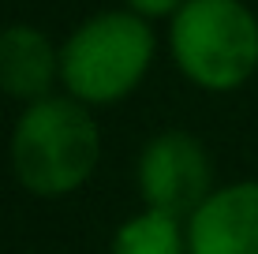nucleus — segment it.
Listing matches in <instances>:
<instances>
[{
  "mask_svg": "<svg viewBox=\"0 0 258 254\" xmlns=\"http://www.w3.org/2000/svg\"><path fill=\"white\" fill-rule=\"evenodd\" d=\"M101 157V131L75 98L34 101L12 131V168L34 195H68L83 187Z\"/></svg>",
  "mask_w": 258,
  "mask_h": 254,
  "instance_id": "f257e3e1",
  "label": "nucleus"
},
{
  "mask_svg": "<svg viewBox=\"0 0 258 254\" xmlns=\"http://www.w3.org/2000/svg\"><path fill=\"white\" fill-rule=\"evenodd\" d=\"M154 60V30L135 12H101L60 49V78L75 101L109 105L127 98Z\"/></svg>",
  "mask_w": 258,
  "mask_h": 254,
  "instance_id": "f03ea898",
  "label": "nucleus"
},
{
  "mask_svg": "<svg viewBox=\"0 0 258 254\" xmlns=\"http://www.w3.org/2000/svg\"><path fill=\"white\" fill-rule=\"evenodd\" d=\"M172 56L202 90H236L258 67V19L239 0H187L172 15Z\"/></svg>",
  "mask_w": 258,
  "mask_h": 254,
  "instance_id": "7ed1b4c3",
  "label": "nucleus"
},
{
  "mask_svg": "<svg viewBox=\"0 0 258 254\" xmlns=\"http://www.w3.org/2000/svg\"><path fill=\"white\" fill-rule=\"evenodd\" d=\"M210 180L213 168L202 142L183 131H165V135L150 138L139 157V191L146 206L157 213L168 217L195 213L213 195Z\"/></svg>",
  "mask_w": 258,
  "mask_h": 254,
  "instance_id": "20e7f679",
  "label": "nucleus"
},
{
  "mask_svg": "<svg viewBox=\"0 0 258 254\" xmlns=\"http://www.w3.org/2000/svg\"><path fill=\"white\" fill-rule=\"evenodd\" d=\"M191 254H258V183H232L191 213Z\"/></svg>",
  "mask_w": 258,
  "mask_h": 254,
  "instance_id": "39448f33",
  "label": "nucleus"
},
{
  "mask_svg": "<svg viewBox=\"0 0 258 254\" xmlns=\"http://www.w3.org/2000/svg\"><path fill=\"white\" fill-rule=\"evenodd\" d=\"M60 75V52L34 26L0 30V90L23 101H45L52 78Z\"/></svg>",
  "mask_w": 258,
  "mask_h": 254,
  "instance_id": "423d86ee",
  "label": "nucleus"
},
{
  "mask_svg": "<svg viewBox=\"0 0 258 254\" xmlns=\"http://www.w3.org/2000/svg\"><path fill=\"white\" fill-rule=\"evenodd\" d=\"M183 247H187V235L180 232V217L157 213V209L123 221L112 239V254H183Z\"/></svg>",
  "mask_w": 258,
  "mask_h": 254,
  "instance_id": "0eeeda50",
  "label": "nucleus"
},
{
  "mask_svg": "<svg viewBox=\"0 0 258 254\" xmlns=\"http://www.w3.org/2000/svg\"><path fill=\"white\" fill-rule=\"evenodd\" d=\"M123 4L142 19H157V15H176L187 0H123Z\"/></svg>",
  "mask_w": 258,
  "mask_h": 254,
  "instance_id": "6e6552de",
  "label": "nucleus"
}]
</instances>
